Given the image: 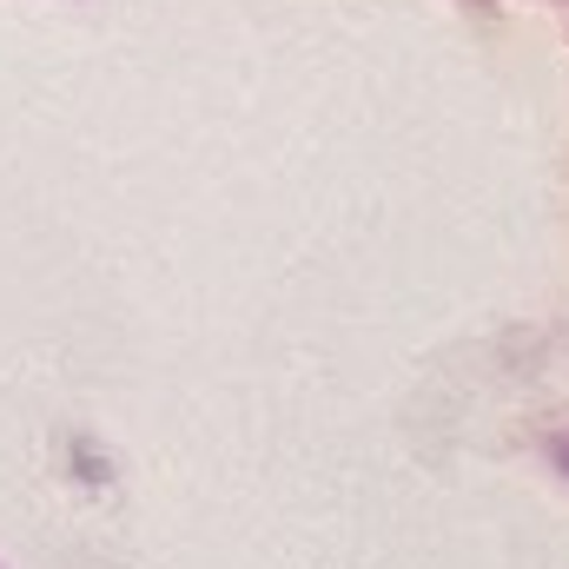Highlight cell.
<instances>
[{
	"instance_id": "cell-1",
	"label": "cell",
	"mask_w": 569,
	"mask_h": 569,
	"mask_svg": "<svg viewBox=\"0 0 569 569\" xmlns=\"http://www.w3.org/2000/svg\"><path fill=\"white\" fill-rule=\"evenodd\" d=\"M557 463H563V470H569V437H563V443H557Z\"/></svg>"
}]
</instances>
